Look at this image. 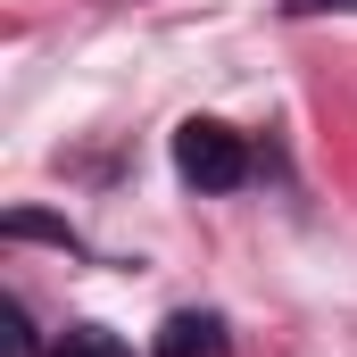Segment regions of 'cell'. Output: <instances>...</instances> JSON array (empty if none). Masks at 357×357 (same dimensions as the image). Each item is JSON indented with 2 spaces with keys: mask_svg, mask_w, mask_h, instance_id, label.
Returning a JSON list of instances; mask_svg holds the SVG:
<instances>
[{
  "mask_svg": "<svg viewBox=\"0 0 357 357\" xmlns=\"http://www.w3.org/2000/svg\"><path fill=\"white\" fill-rule=\"evenodd\" d=\"M299 8H357V0H299Z\"/></svg>",
  "mask_w": 357,
  "mask_h": 357,
  "instance_id": "5b68a950",
  "label": "cell"
},
{
  "mask_svg": "<svg viewBox=\"0 0 357 357\" xmlns=\"http://www.w3.org/2000/svg\"><path fill=\"white\" fill-rule=\"evenodd\" d=\"M175 175L199 183V191H233V183H250V150L233 125L191 116V125H175Z\"/></svg>",
  "mask_w": 357,
  "mask_h": 357,
  "instance_id": "6da1fadb",
  "label": "cell"
},
{
  "mask_svg": "<svg viewBox=\"0 0 357 357\" xmlns=\"http://www.w3.org/2000/svg\"><path fill=\"white\" fill-rule=\"evenodd\" d=\"M158 357H225V316H199V307H183L158 324Z\"/></svg>",
  "mask_w": 357,
  "mask_h": 357,
  "instance_id": "7a4b0ae2",
  "label": "cell"
},
{
  "mask_svg": "<svg viewBox=\"0 0 357 357\" xmlns=\"http://www.w3.org/2000/svg\"><path fill=\"white\" fill-rule=\"evenodd\" d=\"M8 233H17V241H75V233L50 225V216H8Z\"/></svg>",
  "mask_w": 357,
  "mask_h": 357,
  "instance_id": "277c9868",
  "label": "cell"
},
{
  "mask_svg": "<svg viewBox=\"0 0 357 357\" xmlns=\"http://www.w3.org/2000/svg\"><path fill=\"white\" fill-rule=\"evenodd\" d=\"M50 357H133L116 333H100V324H75V333H59V349Z\"/></svg>",
  "mask_w": 357,
  "mask_h": 357,
  "instance_id": "3957f363",
  "label": "cell"
}]
</instances>
